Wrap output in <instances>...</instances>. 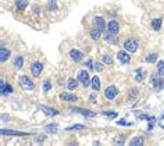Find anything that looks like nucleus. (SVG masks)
I'll return each mask as SVG.
<instances>
[{
	"label": "nucleus",
	"instance_id": "nucleus-37",
	"mask_svg": "<svg viewBox=\"0 0 164 146\" xmlns=\"http://www.w3.org/2000/svg\"><path fill=\"white\" fill-rule=\"evenodd\" d=\"M44 140V135H40V136H36V142H43Z\"/></svg>",
	"mask_w": 164,
	"mask_h": 146
},
{
	"label": "nucleus",
	"instance_id": "nucleus-39",
	"mask_svg": "<svg viewBox=\"0 0 164 146\" xmlns=\"http://www.w3.org/2000/svg\"><path fill=\"white\" fill-rule=\"evenodd\" d=\"M136 92H138V90H136V89H132V90H131V93H132V95H131V98H135V96H136Z\"/></svg>",
	"mask_w": 164,
	"mask_h": 146
},
{
	"label": "nucleus",
	"instance_id": "nucleus-30",
	"mask_svg": "<svg viewBox=\"0 0 164 146\" xmlns=\"http://www.w3.org/2000/svg\"><path fill=\"white\" fill-rule=\"evenodd\" d=\"M56 9H57V3H56L54 0H50L49 3H47V10L50 11V10H56Z\"/></svg>",
	"mask_w": 164,
	"mask_h": 146
},
{
	"label": "nucleus",
	"instance_id": "nucleus-23",
	"mask_svg": "<svg viewBox=\"0 0 164 146\" xmlns=\"http://www.w3.org/2000/svg\"><path fill=\"white\" fill-rule=\"evenodd\" d=\"M114 35L113 34H110V32H106V34H104V40H106V42H108V43H113V45H114V43H117V40L116 39H114Z\"/></svg>",
	"mask_w": 164,
	"mask_h": 146
},
{
	"label": "nucleus",
	"instance_id": "nucleus-6",
	"mask_svg": "<svg viewBox=\"0 0 164 146\" xmlns=\"http://www.w3.org/2000/svg\"><path fill=\"white\" fill-rule=\"evenodd\" d=\"M107 31L110 32V34H113V35H117V34H118V31H120V24L117 23L116 20L108 21V24H107Z\"/></svg>",
	"mask_w": 164,
	"mask_h": 146
},
{
	"label": "nucleus",
	"instance_id": "nucleus-2",
	"mask_svg": "<svg viewBox=\"0 0 164 146\" xmlns=\"http://www.w3.org/2000/svg\"><path fill=\"white\" fill-rule=\"evenodd\" d=\"M139 48V42L136 39H127L124 42V49L127 52H129V53H133V52H136Z\"/></svg>",
	"mask_w": 164,
	"mask_h": 146
},
{
	"label": "nucleus",
	"instance_id": "nucleus-35",
	"mask_svg": "<svg viewBox=\"0 0 164 146\" xmlns=\"http://www.w3.org/2000/svg\"><path fill=\"white\" fill-rule=\"evenodd\" d=\"M95 70H96V71H103V64L96 63V64H95Z\"/></svg>",
	"mask_w": 164,
	"mask_h": 146
},
{
	"label": "nucleus",
	"instance_id": "nucleus-12",
	"mask_svg": "<svg viewBox=\"0 0 164 146\" xmlns=\"http://www.w3.org/2000/svg\"><path fill=\"white\" fill-rule=\"evenodd\" d=\"M69 110L74 113H81V114L86 115V117H95V115H96L95 111H90V110H86V109H74V107H71Z\"/></svg>",
	"mask_w": 164,
	"mask_h": 146
},
{
	"label": "nucleus",
	"instance_id": "nucleus-4",
	"mask_svg": "<svg viewBox=\"0 0 164 146\" xmlns=\"http://www.w3.org/2000/svg\"><path fill=\"white\" fill-rule=\"evenodd\" d=\"M78 81L81 82V85H82L83 88H86V86H89V85H90V81H92V79L89 78L88 71L82 70V71H79V74H78Z\"/></svg>",
	"mask_w": 164,
	"mask_h": 146
},
{
	"label": "nucleus",
	"instance_id": "nucleus-38",
	"mask_svg": "<svg viewBox=\"0 0 164 146\" xmlns=\"http://www.w3.org/2000/svg\"><path fill=\"white\" fill-rule=\"evenodd\" d=\"M86 67H88V68H92V67H95V65L92 64V60H88V63H86Z\"/></svg>",
	"mask_w": 164,
	"mask_h": 146
},
{
	"label": "nucleus",
	"instance_id": "nucleus-10",
	"mask_svg": "<svg viewBox=\"0 0 164 146\" xmlns=\"http://www.w3.org/2000/svg\"><path fill=\"white\" fill-rule=\"evenodd\" d=\"M69 57H71L75 63H79L81 60L83 59V54L81 53L79 50H77V49H72V50H69Z\"/></svg>",
	"mask_w": 164,
	"mask_h": 146
},
{
	"label": "nucleus",
	"instance_id": "nucleus-22",
	"mask_svg": "<svg viewBox=\"0 0 164 146\" xmlns=\"http://www.w3.org/2000/svg\"><path fill=\"white\" fill-rule=\"evenodd\" d=\"M129 145L131 146H142L143 145V139H142L141 136H136V138H133V139L131 140Z\"/></svg>",
	"mask_w": 164,
	"mask_h": 146
},
{
	"label": "nucleus",
	"instance_id": "nucleus-13",
	"mask_svg": "<svg viewBox=\"0 0 164 146\" xmlns=\"http://www.w3.org/2000/svg\"><path fill=\"white\" fill-rule=\"evenodd\" d=\"M145 77H146V71H145L143 68L135 70V81L136 82H142L145 79Z\"/></svg>",
	"mask_w": 164,
	"mask_h": 146
},
{
	"label": "nucleus",
	"instance_id": "nucleus-32",
	"mask_svg": "<svg viewBox=\"0 0 164 146\" xmlns=\"http://www.w3.org/2000/svg\"><path fill=\"white\" fill-rule=\"evenodd\" d=\"M157 71H158V74H160V75H164V61H158Z\"/></svg>",
	"mask_w": 164,
	"mask_h": 146
},
{
	"label": "nucleus",
	"instance_id": "nucleus-1",
	"mask_svg": "<svg viewBox=\"0 0 164 146\" xmlns=\"http://www.w3.org/2000/svg\"><path fill=\"white\" fill-rule=\"evenodd\" d=\"M150 84L153 85V88H154L156 90H160L164 88V79L160 77V74H153V75L150 77Z\"/></svg>",
	"mask_w": 164,
	"mask_h": 146
},
{
	"label": "nucleus",
	"instance_id": "nucleus-15",
	"mask_svg": "<svg viewBox=\"0 0 164 146\" xmlns=\"http://www.w3.org/2000/svg\"><path fill=\"white\" fill-rule=\"evenodd\" d=\"M61 100H65V102H77L78 98L75 95H68V93H61L60 95Z\"/></svg>",
	"mask_w": 164,
	"mask_h": 146
},
{
	"label": "nucleus",
	"instance_id": "nucleus-8",
	"mask_svg": "<svg viewBox=\"0 0 164 146\" xmlns=\"http://www.w3.org/2000/svg\"><path fill=\"white\" fill-rule=\"evenodd\" d=\"M117 59H118V61L121 63V64H129L131 61V57L129 54L127 53V52H118V54H117Z\"/></svg>",
	"mask_w": 164,
	"mask_h": 146
},
{
	"label": "nucleus",
	"instance_id": "nucleus-11",
	"mask_svg": "<svg viewBox=\"0 0 164 146\" xmlns=\"http://www.w3.org/2000/svg\"><path fill=\"white\" fill-rule=\"evenodd\" d=\"M0 89H2V95H10L11 92H13V88L10 86V85H6V81L4 79H2V81H0Z\"/></svg>",
	"mask_w": 164,
	"mask_h": 146
},
{
	"label": "nucleus",
	"instance_id": "nucleus-9",
	"mask_svg": "<svg viewBox=\"0 0 164 146\" xmlns=\"http://www.w3.org/2000/svg\"><path fill=\"white\" fill-rule=\"evenodd\" d=\"M42 70H43V65H42L39 61L33 63L32 67H31V71H32V75H33V77H39V75H40V74H42Z\"/></svg>",
	"mask_w": 164,
	"mask_h": 146
},
{
	"label": "nucleus",
	"instance_id": "nucleus-16",
	"mask_svg": "<svg viewBox=\"0 0 164 146\" xmlns=\"http://www.w3.org/2000/svg\"><path fill=\"white\" fill-rule=\"evenodd\" d=\"M90 86L92 89L95 90V92H97V90H100V79L97 78V77H93L90 81Z\"/></svg>",
	"mask_w": 164,
	"mask_h": 146
},
{
	"label": "nucleus",
	"instance_id": "nucleus-33",
	"mask_svg": "<svg viewBox=\"0 0 164 146\" xmlns=\"http://www.w3.org/2000/svg\"><path fill=\"white\" fill-rule=\"evenodd\" d=\"M102 60H103V63H104V64H111V63H113V60H111V57L108 56V54H104Z\"/></svg>",
	"mask_w": 164,
	"mask_h": 146
},
{
	"label": "nucleus",
	"instance_id": "nucleus-31",
	"mask_svg": "<svg viewBox=\"0 0 164 146\" xmlns=\"http://www.w3.org/2000/svg\"><path fill=\"white\" fill-rule=\"evenodd\" d=\"M102 114H103V115H106V117H108V118H116L117 115H118L116 111H103Z\"/></svg>",
	"mask_w": 164,
	"mask_h": 146
},
{
	"label": "nucleus",
	"instance_id": "nucleus-18",
	"mask_svg": "<svg viewBox=\"0 0 164 146\" xmlns=\"http://www.w3.org/2000/svg\"><path fill=\"white\" fill-rule=\"evenodd\" d=\"M2 135H21V136H25L28 135L27 132H19V131H10V129H2Z\"/></svg>",
	"mask_w": 164,
	"mask_h": 146
},
{
	"label": "nucleus",
	"instance_id": "nucleus-34",
	"mask_svg": "<svg viewBox=\"0 0 164 146\" xmlns=\"http://www.w3.org/2000/svg\"><path fill=\"white\" fill-rule=\"evenodd\" d=\"M118 125H132V123H128V121H125V120H120L118 121Z\"/></svg>",
	"mask_w": 164,
	"mask_h": 146
},
{
	"label": "nucleus",
	"instance_id": "nucleus-29",
	"mask_svg": "<svg viewBox=\"0 0 164 146\" xmlns=\"http://www.w3.org/2000/svg\"><path fill=\"white\" fill-rule=\"evenodd\" d=\"M156 60H157V54L152 53V54H147L146 59H145V61H146V63H154Z\"/></svg>",
	"mask_w": 164,
	"mask_h": 146
},
{
	"label": "nucleus",
	"instance_id": "nucleus-24",
	"mask_svg": "<svg viewBox=\"0 0 164 146\" xmlns=\"http://www.w3.org/2000/svg\"><path fill=\"white\" fill-rule=\"evenodd\" d=\"M15 6H17V9L24 10L28 6V2L27 0H15Z\"/></svg>",
	"mask_w": 164,
	"mask_h": 146
},
{
	"label": "nucleus",
	"instance_id": "nucleus-25",
	"mask_svg": "<svg viewBox=\"0 0 164 146\" xmlns=\"http://www.w3.org/2000/svg\"><path fill=\"white\" fill-rule=\"evenodd\" d=\"M22 64H24V59H22L21 56L15 57V60H14V67H15V68H21Z\"/></svg>",
	"mask_w": 164,
	"mask_h": 146
},
{
	"label": "nucleus",
	"instance_id": "nucleus-7",
	"mask_svg": "<svg viewBox=\"0 0 164 146\" xmlns=\"http://www.w3.org/2000/svg\"><path fill=\"white\" fill-rule=\"evenodd\" d=\"M40 110L44 113V115H47V117H54V115L58 114V110L52 109V107H47V106H44V104H40Z\"/></svg>",
	"mask_w": 164,
	"mask_h": 146
},
{
	"label": "nucleus",
	"instance_id": "nucleus-27",
	"mask_svg": "<svg viewBox=\"0 0 164 146\" xmlns=\"http://www.w3.org/2000/svg\"><path fill=\"white\" fill-rule=\"evenodd\" d=\"M46 129L47 132H52V134H56L57 132V124H49V125H46Z\"/></svg>",
	"mask_w": 164,
	"mask_h": 146
},
{
	"label": "nucleus",
	"instance_id": "nucleus-28",
	"mask_svg": "<svg viewBox=\"0 0 164 146\" xmlns=\"http://www.w3.org/2000/svg\"><path fill=\"white\" fill-rule=\"evenodd\" d=\"M50 89H52V82H50L49 79H44L43 81V92L47 93Z\"/></svg>",
	"mask_w": 164,
	"mask_h": 146
},
{
	"label": "nucleus",
	"instance_id": "nucleus-3",
	"mask_svg": "<svg viewBox=\"0 0 164 146\" xmlns=\"http://www.w3.org/2000/svg\"><path fill=\"white\" fill-rule=\"evenodd\" d=\"M19 82H21V86L24 88L25 90H33V88H35L33 81L27 75H22L21 78H19Z\"/></svg>",
	"mask_w": 164,
	"mask_h": 146
},
{
	"label": "nucleus",
	"instance_id": "nucleus-36",
	"mask_svg": "<svg viewBox=\"0 0 164 146\" xmlns=\"http://www.w3.org/2000/svg\"><path fill=\"white\" fill-rule=\"evenodd\" d=\"M160 127L164 128V111H163V114H161V117H160Z\"/></svg>",
	"mask_w": 164,
	"mask_h": 146
},
{
	"label": "nucleus",
	"instance_id": "nucleus-14",
	"mask_svg": "<svg viewBox=\"0 0 164 146\" xmlns=\"http://www.w3.org/2000/svg\"><path fill=\"white\" fill-rule=\"evenodd\" d=\"M8 57H10V50H8V49H6V48L0 49V61H2V63L7 61Z\"/></svg>",
	"mask_w": 164,
	"mask_h": 146
},
{
	"label": "nucleus",
	"instance_id": "nucleus-19",
	"mask_svg": "<svg viewBox=\"0 0 164 146\" xmlns=\"http://www.w3.org/2000/svg\"><path fill=\"white\" fill-rule=\"evenodd\" d=\"M161 18H154V20H152V23H150V25H152V28L154 29V31H158V29L161 28Z\"/></svg>",
	"mask_w": 164,
	"mask_h": 146
},
{
	"label": "nucleus",
	"instance_id": "nucleus-21",
	"mask_svg": "<svg viewBox=\"0 0 164 146\" xmlns=\"http://www.w3.org/2000/svg\"><path fill=\"white\" fill-rule=\"evenodd\" d=\"M100 32H102V31H100L99 28H93V29H90V38H92L93 40H97V39L100 38Z\"/></svg>",
	"mask_w": 164,
	"mask_h": 146
},
{
	"label": "nucleus",
	"instance_id": "nucleus-5",
	"mask_svg": "<svg viewBox=\"0 0 164 146\" xmlns=\"http://www.w3.org/2000/svg\"><path fill=\"white\" fill-rule=\"evenodd\" d=\"M117 93H118V89H117L114 85H111V86L106 88V90H104V98L108 99V100H113V99L117 96Z\"/></svg>",
	"mask_w": 164,
	"mask_h": 146
},
{
	"label": "nucleus",
	"instance_id": "nucleus-20",
	"mask_svg": "<svg viewBox=\"0 0 164 146\" xmlns=\"http://www.w3.org/2000/svg\"><path fill=\"white\" fill-rule=\"evenodd\" d=\"M67 88H68L69 90L77 89V88H78V82H77V79L69 78V79H68V82H67Z\"/></svg>",
	"mask_w": 164,
	"mask_h": 146
},
{
	"label": "nucleus",
	"instance_id": "nucleus-17",
	"mask_svg": "<svg viewBox=\"0 0 164 146\" xmlns=\"http://www.w3.org/2000/svg\"><path fill=\"white\" fill-rule=\"evenodd\" d=\"M95 24H96V28H99L100 31H104L106 23H104V20H103L102 17H96V18H95Z\"/></svg>",
	"mask_w": 164,
	"mask_h": 146
},
{
	"label": "nucleus",
	"instance_id": "nucleus-26",
	"mask_svg": "<svg viewBox=\"0 0 164 146\" xmlns=\"http://www.w3.org/2000/svg\"><path fill=\"white\" fill-rule=\"evenodd\" d=\"M77 129H85V127L82 124H75V125H71V127H67L65 131H77Z\"/></svg>",
	"mask_w": 164,
	"mask_h": 146
}]
</instances>
